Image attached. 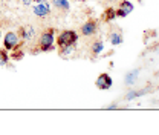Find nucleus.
<instances>
[{
    "instance_id": "obj_5",
    "label": "nucleus",
    "mask_w": 159,
    "mask_h": 135,
    "mask_svg": "<svg viewBox=\"0 0 159 135\" xmlns=\"http://www.w3.org/2000/svg\"><path fill=\"white\" fill-rule=\"evenodd\" d=\"M97 31H98V23L92 19L87 20V22L81 26V34H83L84 37H92V36L97 34Z\"/></svg>"
},
{
    "instance_id": "obj_4",
    "label": "nucleus",
    "mask_w": 159,
    "mask_h": 135,
    "mask_svg": "<svg viewBox=\"0 0 159 135\" xmlns=\"http://www.w3.org/2000/svg\"><path fill=\"white\" fill-rule=\"evenodd\" d=\"M20 43V37L19 34L16 32H6L5 39H3V45H5V49L6 51H12L14 48H17Z\"/></svg>"
},
{
    "instance_id": "obj_9",
    "label": "nucleus",
    "mask_w": 159,
    "mask_h": 135,
    "mask_svg": "<svg viewBox=\"0 0 159 135\" xmlns=\"http://www.w3.org/2000/svg\"><path fill=\"white\" fill-rule=\"evenodd\" d=\"M90 51H92V55H99V54L104 51V43H102L101 40L93 41L92 46H90Z\"/></svg>"
},
{
    "instance_id": "obj_13",
    "label": "nucleus",
    "mask_w": 159,
    "mask_h": 135,
    "mask_svg": "<svg viewBox=\"0 0 159 135\" xmlns=\"http://www.w3.org/2000/svg\"><path fill=\"white\" fill-rule=\"evenodd\" d=\"M54 5H55V8H58L60 11H69V8H70L67 0H54Z\"/></svg>"
},
{
    "instance_id": "obj_6",
    "label": "nucleus",
    "mask_w": 159,
    "mask_h": 135,
    "mask_svg": "<svg viewBox=\"0 0 159 135\" xmlns=\"http://www.w3.org/2000/svg\"><path fill=\"white\" fill-rule=\"evenodd\" d=\"M112 84H113V80H112V77H110L109 74H101V75L97 78V88L101 89V91L110 89Z\"/></svg>"
},
{
    "instance_id": "obj_19",
    "label": "nucleus",
    "mask_w": 159,
    "mask_h": 135,
    "mask_svg": "<svg viewBox=\"0 0 159 135\" xmlns=\"http://www.w3.org/2000/svg\"><path fill=\"white\" fill-rule=\"evenodd\" d=\"M116 108H118V104H116V103H113V104H110V106H109V109H116Z\"/></svg>"
},
{
    "instance_id": "obj_1",
    "label": "nucleus",
    "mask_w": 159,
    "mask_h": 135,
    "mask_svg": "<svg viewBox=\"0 0 159 135\" xmlns=\"http://www.w3.org/2000/svg\"><path fill=\"white\" fill-rule=\"evenodd\" d=\"M54 41H55V37H54V29H48L46 32H43L40 36L39 40V49L43 51V52H48V51H54Z\"/></svg>"
},
{
    "instance_id": "obj_17",
    "label": "nucleus",
    "mask_w": 159,
    "mask_h": 135,
    "mask_svg": "<svg viewBox=\"0 0 159 135\" xmlns=\"http://www.w3.org/2000/svg\"><path fill=\"white\" fill-rule=\"evenodd\" d=\"M14 49H16V52L12 54V58H14V60H21L23 55H25V52H23L21 49H19V46H17V48H14Z\"/></svg>"
},
{
    "instance_id": "obj_14",
    "label": "nucleus",
    "mask_w": 159,
    "mask_h": 135,
    "mask_svg": "<svg viewBox=\"0 0 159 135\" xmlns=\"http://www.w3.org/2000/svg\"><path fill=\"white\" fill-rule=\"evenodd\" d=\"M109 39H110V43H112V45H121V43H122V36H121L119 32H112Z\"/></svg>"
},
{
    "instance_id": "obj_15",
    "label": "nucleus",
    "mask_w": 159,
    "mask_h": 135,
    "mask_svg": "<svg viewBox=\"0 0 159 135\" xmlns=\"http://www.w3.org/2000/svg\"><path fill=\"white\" fill-rule=\"evenodd\" d=\"M74 49H75V45H72V46H63V48H60V55H61V57L70 55Z\"/></svg>"
},
{
    "instance_id": "obj_10",
    "label": "nucleus",
    "mask_w": 159,
    "mask_h": 135,
    "mask_svg": "<svg viewBox=\"0 0 159 135\" xmlns=\"http://www.w3.org/2000/svg\"><path fill=\"white\" fill-rule=\"evenodd\" d=\"M119 9H121L125 16H129V14L133 11V3L129 2V0H122V2L119 3Z\"/></svg>"
},
{
    "instance_id": "obj_20",
    "label": "nucleus",
    "mask_w": 159,
    "mask_h": 135,
    "mask_svg": "<svg viewBox=\"0 0 159 135\" xmlns=\"http://www.w3.org/2000/svg\"><path fill=\"white\" fill-rule=\"evenodd\" d=\"M109 2H113V0H109Z\"/></svg>"
},
{
    "instance_id": "obj_2",
    "label": "nucleus",
    "mask_w": 159,
    "mask_h": 135,
    "mask_svg": "<svg viewBox=\"0 0 159 135\" xmlns=\"http://www.w3.org/2000/svg\"><path fill=\"white\" fill-rule=\"evenodd\" d=\"M78 40V34L75 31H63L60 32V36L57 37V45L58 48H63V46H72L75 45Z\"/></svg>"
},
{
    "instance_id": "obj_16",
    "label": "nucleus",
    "mask_w": 159,
    "mask_h": 135,
    "mask_svg": "<svg viewBox=\"0 0 159 135\" xmlns=\"http://www.w3.org/2000/svg\"><path fill=\"white\" fill-rule=\"evenodd\" d=\"M9 61V55L5 49H0V66H5Z\"/></svg>"
},
{
    "instance_id": "obj_7",
    "label": "nucleus",
    "mask_w": 159,
    "mask_h": 135,
    "mask_svg": "<svg viewBox=\"0 0 159 135\" xmlns=\"http://www.w3.org/2000/svg\"><path fill=\"white\" fill-rule=\"evenodd\" d=\"M34 36H35V31H34V28H32V26H29V25L21 26V28L19 29V37L20 39H23L25 41L34 39Z\"/></svg>"
},
{
    "instance_id": "obj_8",
    "label": "nucleus",
    "mask_w": 159,
    "mask_h": 135,
    "mask_svg": "<svg viewBox=\"0 0 159 135\" xmlns=\"http://www.w3.org/2000/svg\"><path fill=\"white\" fill-rule=\"evenodd\" d=\"M150 92V89H136V91H130L127 95H125V100H135V98H138L141 95H145V94H148Z\"/></svg>"
},
{
    "instance_id": "obj_12",
    "label": "nucleus",
    "mask_w": 159,
    "mask_h": 135,
    "mask_svg": "<svg viewBox=\"0 0 159 135\" xmlns=\"http://www.w3.org/2000/svg\"><path fill=\"white\" fill-rule=\"evenodd\" d=\"M113 19H116V9L110 6V8H107V9L104 11L102 20H104V22H112Z\"/></svg>"
},
{
    "instance_id": "obj_18",
    "label": "nucleus",
    "mask_w": 159,
    "mask_h": 135,
    "mask_svg": "<svg viewBox=\"0 0 159 135\" xmlns=\"http://www.w3.org/2000/svg\"><path fill=\"white\" fill-rule=\"evenodd\" d=\"M21 5H25V6H28V5H31V3H34V0H19Z\"/></svg>"
},
{
    "instance_id": "obj_3",
    "label": "nucleus",
    "mask_w": 159,
    "mask_h": 135,
    "mask_svg": "<svg viewBox=\"0 0 159 135\" xmlns=\"http://www.w3.org/2000/svg\"><path fill=\"white\" fill-rule=\"evenodd\" d=\"M34 14L40 19H46L51 14V5L48 3V0H37V3L34 5Z\"/></svg>"
},
{
    "instance_id": "obj_11",
    "label": "nucleus",
    "mask_w": 159,
    "mask_h": 135,
    "mask_svg": "<svg viewBox=\"0 0 159 135\" xmlns=\"http://www.w3.org/2000/svg\"><path fill=\"white\" fill-rule=\"evenodd\" d=\"M138 74H139V69H133V71H130L127 75H125V84H129V86H132L136 80H138Z\"/></svg>"
}]
</instances>
